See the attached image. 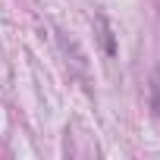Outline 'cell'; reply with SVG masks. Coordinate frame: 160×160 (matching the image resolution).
<instances>
[{"label":"cell","mask_w":160,"mask_h":160,"mask_svg":"<svg viewBox=\"0 0 160 160\" xmlns=\"http://www.w3.org/2000/svg\"><path fill=\"white\" fill-rule=\"evenodd\" d=\"M98 25H101V41H104V50H107V57H116V41H113V32H110L107 19H98Z\"/></svg>","instance_id":"cell-1"},{"label":"cell","mask_w":160,"mask_h":160,"mask_svg":"<svg viewBox=\"0 0 160 160\" xmlns=\"http://www.w3.org/2000/svg\"><path fill=\"white\" fill-rule=\"evenodd\" d=\"M151 107L160 116V69H154V75H151Z\"/></svg>","instance_id":"cell-2"}]
</instances>
